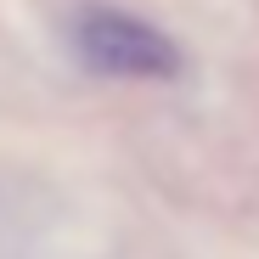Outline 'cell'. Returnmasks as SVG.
<instances>
[{"mask_svg": "<svg viewBox=\"0 0 259 259\" xmlns=\"http://www.w3.org/2000/svg\"><path fill=\"white\" fill-rule=\"evenodd\" d=\"M73 46L96 73H113V79H175L181 73L175 39L141 17L118 12V6H79L73 12Z\"/></svg>", "mask_w": 259, "mask_h": 259, "instance_id": "6da1fadb", "label": "cell"}]
</instances>
